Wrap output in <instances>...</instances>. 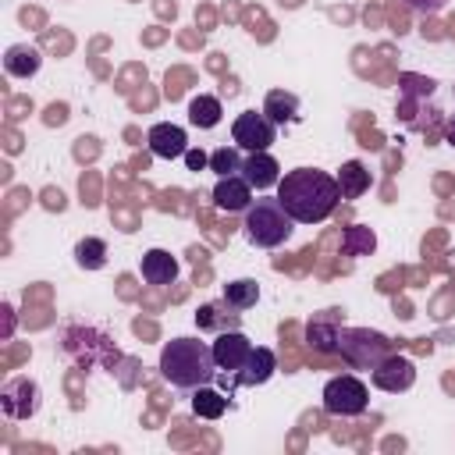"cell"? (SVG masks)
<instances>
[{
  "label": "cell",
  "instance_id": "19",
  "mask_svg": "<svg viewBox=\"0 0 455 455\" xmlns=\"http://www.w3.org/2000/svg\"><path fill=\"white\" fill-rule=\"evenodd\" d=\"M338 188H341V199H359L363 192H370V171H366L359 160L341 164V171H338Z\"/></svg>",
  "mask_w": 455,
  "mask_h": 455
},
{
  "label": "cell",
  "instance_id": "6",
  "mask_svg": "<svg viewBox=\"0 0 455 455\" xmlns=\"http://www.w3.org/2000/svg\"><path fill=\"white\" fill-rule=\"evenodd\" d=\"M323 412L327 416H341V419H352V416H363L370 409V391L366 384L355 377V373H338L323 384Z\"/></svg>",
  "mask_w": 455,
  "mask_h": 455
},
{
  "label": "cell",
  "instance_id": "15",
  "mask_svg": "<svg viewBox=\"0 0 455 455\" xmlns=\"http://www.w3.org/2000/svg\"><path fill=\"white\" fill-rule=\"evenodd\" d=\"M139 270H142V281H149V284H174V281H178V259H174L167 249H149V252H142Z\"/></svg>",
  "mask_w": 455,
  "mask_h": 455
},
{
  "label": "cell",
  "instance_id": "22",
  "mask_svg": "<svg viewBox=\"0 0 455 455\" xmlns=\"http://www.w3.org/2000/svg\"><path fill=\"white\" fill-rule=\"evenodd\" d=\"M192 412L199 419H220L228 412V398L220 391H213L210 384H203V387L192 391Z\"/></svg>",
  "mask_w": 455,
  "mask_h": 455
},
{
  "label": "cell",
  "instance_id": "21",
  "mask_svg": "<svg viewBox=\"0 0 455 455\" xmlns=\"http://www.w3.org/2000/svg\"><path fill=\"white\" fill-rule=\"evenodd\" d=\"M75 263L82 270H103L107 267V242L96 235H85L75 242Z\"/></svg>",
  "mask_w": 455,
  "mask_h": 455
},
{
  "label": "cell",
  "instance_id": "20",
  "mask_svg": "<svg viewBox=\"0 0 455 455\" xmlns=\"http://www.w3.org/2000/svg\"><path fill=\"white\" fill-rule=\"evenodd\" d=\"M220 114H224V107H220L217 96L199 92V96L188 100V121H192L196 128H217V124H220Z\"/></svg>",
  "mask_w": 455,
  "mask_h": 455
},
{
  "label": "cell",
  "instance_id": "10",
  "mask_svg": "<svg viewBox=\"0 0 455 455\" xmlns=\"http://www.w3.org/2000/svg\"><path fill=\"white\" fill-rule=\"evenodd\" d=\"M370 380H373V387H380V391H387V395L409 391V387L416 384V363H412L409 355H402V352H391L380 366L370 370Z\"/></svg>",
  "mask_w": 455,
  "mask_h": 455
},
{
  "label": "cell",
  "instance_id": "25",
  "mask_svg": "<svg viewBox=\"0 0 455 455\" xmlns=\"http://www.w3.org/2000/svg\"><path fill=\"white\" fill-rule=\"evenodd\" d=\"M210 167L217 171V178H228V174H238L242 171V156H238V146H220L210 153Z\"/></svg>",
  "mask_w": 455,
  "mask_h": 455
},
{
  "label": "cell",
  "instance_id": "2",
  "mask_svg": "<svg viewBox=\"0 0 455 455\" xmlns=\"http://www.w3.org/2000/svg\"><path fill=\"white\" fill-rule=\"evenodd\" d=\"M160 373L178 391H196L203 384H213L220 370L213 359V345L199 338H171L160 348Z\"/></svg>",
  "mask_w": 455,
  "mask_h": 455
},
{
  "label": "cell",
  "instance_id": "27",
  "mask_svg": "<svg viewBox=\"0 0 455 455\" xmlns=\"http://www.w3.org/2000/svg\"><path fill=\"white\" fill-rule=\"evenodd\" d=\"M448 0H409V7H416V11H423V14H434V11H441Z\"/></svg>",
  "mask_w": 455,
  "mask_h": 455
},
{
  "label": "cell",
  "instance_id": "26",
  "mask_svg": "<svg viewBox=\"0 0 455 455\" xmlns=\"http://www.w3.org/2000/svg\"><path fill=\"white\" fill-rule=\"evenodd\" d=\"M185 164H188V171H203L210 164V156L203 149H185Z\"/></svg>",
  "mask_w": 455,
  "mask_h": 455
},
{
  "label": "cell",
  "instance_id": "8",
  "mask_svg": "<svg viewBox=\"0 0 455 455\" xmlns=\"http://www.w3.org/2000/svg\"><path fill=\"white\" fill-rule=\"evenodd\" d=\"M39 405H43V391L32 377H11L0 387V409L11 419H32L39 412Z\"/></svg>",
  "mask_w": 455,
  "mask_h": 455
},
{
  "label": "cell",
  "instance_id": "7",
  "mask_svg": "<svg viewBox=\"0 0 455 455\" xmlns=\"http://www.w3.org/2000/svg\"><path fill=\"white\" fill-rule=\"evenodd\" d=\"M274 135H277V124L259 110H242L238 117H235V124H231V139H235V146L238 149H245V153H259V149H270V142H274Z\"/></svg>",
  "mask_w": 455,
  "mask_h": 455
},
{
  "label": "cell",
  "instance_id": "3",
  "mask_svg": "<svg viewBox=\"0 0 455 455\" xmlns=\"http://www.w3.org/2000/svg\"><path fill=\"white\" fill-rule=\"evenodd\" d=\"M291 224L295 220L281 206L277 196L274 199H252V206L245 210V220H242L245 238L252 245H259V249H277L281 242H288L291 238Z\"/></svg>",
  "mask_w": 455,
  "mask_h": 455
},
{
  "label": "cell",
  "instance_id": "28",
  "mask_svg": "<svg viewBox=\"0 0 455 455\" xmlns=\"http://www.w3.org/2000/svg\"><path fill=\"white\" fill-rule=\"evenodd\" d=\"M444 142H448V146H455V114L444 121Z\"/></svg>",
  "mask_w": 455,
  "mask_h": 455
},
{
  "label": "cell",
  "instance_id": "14",
  "mask_svg": "<svg viewBox=\"0 0 455 455\" xmlns=\"http://www.w3.org/2000/svg\"><path fill=\"white\" fill-rule=\"evenodd\" d=\"M256 192H263V188H274L277 181H281V164L267 153V149H259V153H249L245 160H242V171H238Z\"/></svg>",
  "mask_w": 455,
  "mask_h": 455
},
{
  "label": "cell",
  "instance_id": "4",
  "mask_svg": "<svg viewBox=\"0 0 455 455\" xmlns=\"http://www.w3.org/2000/svg\"><path fill=\"white\" fill-rule=\"evenodd\" d=\"M395 352L391 338L373 327H338V355L352 370H373Z\"/></svg>",
  "mask_w": 455,
  "mask_h": 455
},
{
  "label": "cell",
  "instance_id": "24",
  "mask_svg": "<svg viewBox=\"0 0 455 455\" xmlns=\"http://www.w3.org/2000/svg\"><path fill=\"white\" fill-rule=\"evenodd\" d=\"M256 299H259V284L252 281V277H238V281H228L224 284V302L231 306V309H249V306H256Z\"/></svg>",
  "mask_w": 455,
  "mask_h": 455
},
{
  "label": "cell",
  "instance_id": "16",
  "mask_svg": "<svg viewBox=\"0 0 455 455\" xmlns=\"http://www.w3.org/2000/svg\"><path fill=\"white\" fill-rule=\"evenodd\" d=\"M338 309H327L320 316L309 320L306 327V341L316 348V352H338Z\"/></svg>",
  "mask_w": 455,
  "mask_h": 455
},
{
  "label": "cell",
  "instance_id": "1",
  "mask_svg": "<svg viewBox=\"0 0 455 455\" xmlns=\"http://www.w3.org/2000/svg\"><path fill=\"white\" fill-rule=\"evenodd\" d=\"M277 199L295 224H323L338 210L341 188H338V178L327 171L295 167L277 181Z\"/></svg>",
  "mask_w": 455,
  "mask_h": 455
},
{
  "label": "cell",
  "instance_id": "12",
  "mask_svg": "<svg viewBox=\"0 0 455 455\" xmlns=\"http://www.w3.org/2000/svg\"><path fill=\"white\" fill-rule=\"evenodd\" d=\"M213 206L224 210V213H245L252 206V185L242 174L217 178V185H213Z\"/></svg>",
  "mask_w": 455,
  "mask_h": 455
},
{
  "label": "cell",
  "instance_id": "5",
  "mask_svg": "<svg viewBox=\"0 0 455 455\" xmlns=\"http://www.w3.org/2000/svg\"><path fill=\"white\" fill-rule=\"evenodd\" d=\"M60 348H64L68 359H75V363L85 366V370L96 366V363H103V366L114 370V363L121 359L117 348L110 345V338H107L103 331L82 327V323H68V327L60 331Z\"/></svg>",
  "mask_w": 455,
  "mask_h": 455
},
{
  "label": "cell",
  "instance_id": "13",
  "mask_svg": "<svg viewBox=\"0 0 455 455\" xmlns=\"http://www.w3.org/2000/svg\"><path fill=\"white\" fill-rule=\"evenodd\" d=\"M146 142H149V153L160 156V160H178V156H185V149H188L185 128H181V124H171V121L153 124L149 135H146Z\"/></svg>",
  "mask_w": 455,
  "mask_h": 455
},
{
  "label": "cell",
  "instance_id": "23",
  "mask_svg": "<svg viewBox=\"0 0 455 455\" xmlns=\"http://www.w3.org/2000/svg\"><path fill=\"white\" fill-rule=\"evenodd\" d=\"M377 249V235L366 224H348L341 235V252L345 256H370Z\"/></svg>",
  "mask_w": 455,
  "mask_h": 455
},
{
  "label": "cell",
  "instance_id": "9",
  "mask_svg": "<svg viewBox=\"0 0 455 455\" xmlns=\"http://www.w3.org/2000/svg\"><path fill=\"white\" fill-rule=\"evenodd\" d=\"M274 370H277L274 352H270V348H263V345H256V348L249 352V359H245V366H242L238 373L220 377V387H224L228 395H231L235 387H256V384H267V380L274 377Z\"/></svg>",
  "mask_w": 455,
  "mask_h": 455
},
{
  "label": "cell",
  "instance_id": "17",
  "mask_svg": "<svg viewBox=\"0 0 455 455\" xmlns=\"http://www.w3.org/2000/svg\"><path fill=\"white\" fill-rule=\"evenodd\" d=\"M39 64H43V53L36 46H28V43H14L4 53V71L11 78H32L39 71Z\"/></svg>",
  "mask_w": 455,
  "mask_h": 455
},
{
  "label": "cell",
  "instance_id": "18",
  "mask_svg": "<svg viewBox=\"0 0 455 455\" xmlns=\"http://www.w3.org/2000/svg\"><path fill=\"white\" fill-rule=\"evenodd\" d=\"M263 114H267L277 128H284V124L299 121V96H295V92H284V89H270L267 100H263Z\"/></svg>",
  "mask_w": 455,
  "mask_h": 455
},
{
  "label": "cell",
  "instance_id": "11",
  "mask_svg": "<svg viewBox=\"0 0 455 455\" xmlns=\"http://www.w3.org/2000/svg\"><path fill=\"white\" fill-rule=\"evenodd\" d=\"M256 345L238 331V327H231V331H220L217 334V341H213V359H217V370L224 373V377H231V373H238L242 366H245V359H249V352H252Z\"/></svg>",
  "mask_w": 455,
  "mask_h": 455
}]
</instances>
